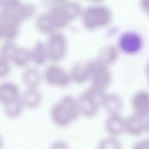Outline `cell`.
I'll return each mask as SVG.
<instances>
[{"label": "cell", "mask_w": 149, "mask_h": 149, "mask_svg": "<svg viewBox=\"0 0 149 149\" xmlns=\"http://www.w3.org/2000/svg\"><path fill=\"white\" fill-rule=\"evenodd\" d=\"M104 127L108 136L118 137L125 133V118L120 113L108 114Z\"/></svg>", "instance_id": "obj_12"}, {"label": "cell", "mask_w": 149, "mask_h": 149, "mask_svg": "<svg viewBox=\"0 0 149 149\" xmlns=\"http://www.w3.org/2000/svg\"><path fill=\"white\" fill-rule=\"evenodd\" d=\"M133 113L148 118L149 113V97L147 91L141 90L136 92L131 100Z\"/></svg>", "instance_id": "obj_11"}, {"label": "cell", "mask_w": 149, "mask_h": 149, "mask_svg": "<svg viewBox=\"0 0 149 149\" xmlns=\"http://www.w3.org/2000/svg\"><path fill=\"white\" fill-rule=\"evenodd\" d=\"M132 149H149V141L148 139H141L136 142Z\"/></svg>", "instance_id": "obj_27"}, {"label": "cell", "mask_w": 149, "mask_h": 149, "mask_svg": "<svg viewBox=\"0 0 149 149\" xmlns=\"http://www.w3.org/2000/svg\"><path fill=\"white\" fill-rule=\"evenodd\" d=\"M20 99L24 109L34 110L38 108L42 102V95L37 88H26L20 94Z\"/></svg>", "instance_id": "obj_15"}, {"label": "cell", "mask_w": 149, "mask_h": 149, "mask_svg": "<svg viewBox=\"0 0 149 149\" xmlns=\"http://www.w3.org/2000/svg\"><path fill=\"white\" fill-rule=\"evenodd\" d=\"M97 149H122V144L118 137L107 136L99 141Z\"/></svg>", "instance_id": "obj_23"}, {"label": "cell", "mask_w": 149, "mask_h": 149, "mask_svg": "<svg viewBox=\"0 0 149 149\" xmlns=\"http://www.w3.org/2000/svg\"><path fill=\"white\" fill-rule=\"evenodd\" d=\"M49 149H70L69 144L62 139L54 140L49 146Z\"/></svg>", "instance_id": "obj_26"}, {"label": "cell", "mask_w": 149, "mask_h": 149, "mask_svg": "<svg viewBox=\"0 0 149 149\" xmlns=\"http://www.w3.org/2000/svg\"><path fill=\"white\" fill-rule=\"evenodd\" d=\"M49 113L52 122L58 127L70 125L79 116L76 98L69 95L62 97L52 106Z\"/></svg>", "instance_id": "obj_1"}, {"label": "cell", "mask_w": 149, "mask_h": 149, "mask_svg": "<svg viewBox=\"0 0 149 149\" xmlns=\"http://www.w3.org/2000/svg\"><path fill=\"white\" fill-rule=\"evenodd\" d=\"M117 58V50L113 47L108 46L101 49L98 61L107 66L108 65L113 63L116 60Z\"/></svg>", "instance_id": "obj_21"}, {"label": "cell", "mask_w": 149, "mask_h": 149, "mask_svg": "<svg viewBox=\"0 0 149 149\" xmlns=\"http://www.w3.org/2000/svg\"><path fill=\"white\" fill-rule=\"evenodd\" d=\"M148 130L147 118L136 114L125 118V133L132 136H139Z\"/></svg>", "instance_id": "obj_10"}, {"label": "cell", "mask_w": 149, "mask_h": 149, "mask_svg": "<svg viewBox=\"0 0 149 149\" xmlns=\"http://www.w3.org/2000/svg\"><path fill=\"white\" fill-rule=\"evenodd\" d=\"M0 52L10 63L18 67H24L31 61L30 51L18 46L13 41H5L0 48Z\"/></svg>", "instance_id": "obj_4"}, {"label": "cell", "mask_w": 149, "mask_h": 149, "mask_svg": "<svg viewBox=\"0 0 149 149\" xmlns=\"http://www.w3.org/2000/svg\"><path fill=\"white\" fill-rule=\"evenodd\" d=\"M0 40H2V38H1V34H0Z\"/></svg>", "instance_id": "obj_34"}, {"label": "cell", "mask_w": 149, "mask_h": 149, "mask_svg": "<svg viewBox=\"0 0 149 149\" xmlns=\"http://www.w3.org/2000/svg\"><path fill=\"white\" fill-rule=\"evenodd\" d=\"M46 1H53V2H57V3H61L63 2H65V1L66 0H46Z\"/></svg>", "instance_id": "obj_31"}, {"label": "cell", "mask_w": 149, "mask_h": 149, "mask_svg": "<svg viewBox=\"0 0 149 149\" xmlns=\"http://www.w3.org/2000/svg\"><path fill=\"white\" fill-rule=\"evenodd\" d=\"M148 0H141L140 2L141 8H143L144 10H145L147 12L148 10Z\"/></svg>", "instance_id": "obj_29"}, {"label": "cell", "mask_w": 149, "mask_h": 149, "mask_svg": "<svg viewBox=\"0 0 149 149\" xmlns=\"http://www.w3.org/2000/svg\"><path fill=\"white\" fill-rule=\"evenodd\" d=\"M2 108L3 115L10 120H15L20 118L25 109L20 98L2 107Z\"/></svg>", "instance_id": "obj_17"}, {"label": "cell", "mask_w": 149, "mask_h": 149, "mask_svg": "<svg viewBox=\"0 0 149 149\" xmlns=\"http://www.w3.org/2000/svg\"><path fill=\"white\" fill-rule=\"evenodd\" d=\"M71 80H73L78 83H82L89 79V71L87 64H76L70 74Z\"/></svg>", "instance_id": "obj_18"}, {"label": "cell", "mask_w": 149, "mask_h": 149, "mask_svg": "<svg viewBox=\"0 0 149 149\" xmlns=\"http://www.w3.org/2000/svg\"><path fill=\"white\" fill-rule=\"evenodd\" d=\"M22 81L26 88H37L40 83V76L38 70L29 68L23 73Z\"/></svg>", "instance_id": "obj_19"}, {"label": "cell", "mask_w": 149, "mask_h": 149, "mask_svg": "<svg viewBox=\"0 0 149 149\" xmlns=\"http://www.w3.org/2000/svg\"><path fill=\"white\" fill-rule=\"evenodd\" d=\"M48 57L54 61L61 60L66 54L67 42L65 36L61 33H52L45 45Z\"/></svg>", "instance_id": "obj_7"}, {"label": "cell", "mask_w": 149, "mask_h": 149, "mask_svg": "<svg viewBox=\"0 0 149 149\" xmlns=\"http://www.w3.org/2000/svg\"><path fill=\"white\" fill-rule=\"evenodd\" d=\"M37 28L39 31L44 33H54L55 30L51 21L48 13L40 16L36 21Z\"/></svg>", "instance_id": "obj_22"}, {"label": "cell", "mask_w": 149, "mask_h": 149, "mask_svg": "<svg viewBox=\"0 0 149 149\" xmlns=\"http://www.w3.org/2000/svg\"><path fill=\"white\" fill-rule=\"evenodd\" d=\"M87 65L92 86L105 90L111 81V76L107 66L98 60L89 62Z\"/></svg>", "instance_id": "obj_6"}, {"label": "cell", "mask_w": 149, "mask_h": 149, "mask_svg": "<svg viewBox=\"0 0 149 149\" xmlns=\"http://www.w3.org/2000/svg\"><path fill=\"white\" fill-rule=\"evenodd\" d=\"M30 58L36 64L42 65L48 58L45 46L41 42H37L31 51Z\"/></svg>", "instance_id": "obj_20"}, {"label": "cell", "mask_w": 149, "mask_h": 149, "mask_svg": "<svg viewBox=\"0 0 149 149\" xmlns=\"http://www.w3.org/2000/svg\"><path fill=\"white\" fill-rule=\"evenodd\" d=\"M88 1H93V2H100L102 0H88Z\"/></svg>", "instance_id": "obj_32"}, {"label": "cell", "mask_w": 149, "mask_h": 149, "mask_svg": "<svg viewBox=\"0 0 149 149\" xmlns=\"http://www.w3.org/2000/svg\"><path fill=\"white\" fill-rule=\"evenodd\" d=\"M13 0H0V8L2 9Z\"/></svg>", "instance_id": "obj_30"}, {"label": "cell", "mask_w": 149, "mask_h": 149, "mask_svg": "<svg viewBox=\"0 0 149 149\" xmlns=\"http://www.w3.org/2000/svg\"><path fill=\"white\" fill-rule=\"evenodd\" d=\"M34 11L32 5L23 3L20 0H13L1 10L4 16L19 24L31 17Z\"/></svg>", "instance_id": "obj_5"}, {"label": "cell", "mask_w": 149, "mask_h": 149, "mask_svg": "<svg viewBox=\"0 0 149 149\" xmlns=\"http://www.w3.org/2000/svg\"><path fill=\"white\" fill-rule=\"evenodd\" d=\"M112 19L111 10L106 6L95 5L87 8L83 15L82 22L88 30H95L108 24Z\"/></svg>", "instance_id": "obj_3"}, {"label": "cell", "mask_w": 149, "mask_h": 149, "mask_svg": "<svg viewBox=\"0 0 149 149\" xmlns=\"http://www.w3.org/2000/svg\"><path fill=\"white\" fill-rule=\"evenodd\" d=\"M120 49L126 54H135L140 51L143 46V39L141 36L134 31L123 33L118 41Z\"/></svg>", "instance_id": "obj_8"}, {"label": "cell", "mask_w": 149, "mask_h": 149, "mask_svg": "<svg viewBox=\"0 0 149 149\" xmlns=\"http://www.w3.org/2000/svg\"><path fill=\"white\" fill-rule=\"evenodd\" d=\"M105 90L91 86L76 98L79 116L86 118L95 116L102 108Z\"/></svg>", "instance_id": "obj_2"}, {"label": "cell", "mask_w": 149, "mask_h": 149, "mask_svg": "<svg viewBox=\"0 0 149 149\" xmlns=\"http://www.w3.org/2000/svg\"><path fill=\"white\" fill-rule=\"evenodd\" d=\"M5 146V140L3 134L0 132V149H4Z\"/></svg>", "instance_id": "obj_28"}, {"label": "cell", "mask_w": 149, "mask_h": 149, "mask_svg": "<svg viewBox=\"0 0 149 149\" xmlns=\"http://www.w3.org/2000/svg\"><path fill=\"white\" fill-rule=\"evenodd\" d=\"M20 92L18 86L10 81L0 83V105L3 107L20 98Z\"/></svg>", "instance_id": "obj_13"}, {"label": "cell", "mask_w": 149, "mask_h": 149, "mask_svg": "<svg viewBox=\"0 0 149 149\" xmlns=\"http://www.w3.org/2000/svg\"><path fill=\"white\" fill-rule=\"evenodd\" d=\"M44 78L50 85L61 87H66L71 81L70 74L56 65L48 67L44 73Z\"/></svg>", "instance_id": "obj_9"}, {"label": "cell", "mask_w": 149, "mask_h": 149, "mask_svg": "<svg viewBox=\"0 0 149 149\" xmlns=\"http://www.w3.org/2000/svg\"><path fill=\"white\" fill-rule=\"evenodd\" d=\"M1 11H0V20H1Z\"/></svg>", "instance_id": "obj_33"}, {"label": "cell", "mask_w": 149, "mask_h": 149, "mask_svg": "<svg viewBox=\"0 0 149 149\" xmlns=\"http://www.w3.org/2000/svg\"><path fill=\"white\" fill-rule=\"evenodd\" d=\"M70 20L77 17L80 13V5L75 2L65 1L59 4Z\"/></svg>", "instance_id": "obj_24"}, {"label": "cell", "mask_w": 149, "mask_h": 149, "mask_svg": "<svg viewBox=\"0 0 149 149\" xmlns=\"http://www.w3.org/2000/svg\"><path fill=\"white\" fill-rule=\"evenodd\" d=\"M1 13L0 34L2 40H5V41H13L19 34L20 24L6 17L1 12Z\"/></svg>", "instance_id": "obj_14"}, {"label": "cell", "mask_w": 149, "mask_h": 149, "mask_svg": "<svg viewBox=\"0 0 149 149\" xmlns=\"http://www.w3.org/2000/svg\"><path fill=\"white\" fill-rule=\"evenodd\" d=\"M123 107V101L119 95L114 93L105 94L102 108L108 114L120 113Z\"/></svg>", "instance_id": "obj_16"}, {"label": "cell", "mask_w": 149, "mask_h": 149, "mask_svg": "<svg viewBox=\"0 0 149 149\" xmlns=\"http://www.w3.org/2000/svg\"><path fill=\"white\" fill-rule=\"evenodd\" d=\"M10 62L0 52V79L8 77L11 70Z\"/></svg>", "instance_id": "obj_25"}]
</instances>
